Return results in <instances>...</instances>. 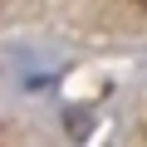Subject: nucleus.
Wrapping results in <instances>:
<instances>
[{
	"label": "nucleus",
	"mask_w": 147,
	"mask_h": 147,
	"mask_svg": "<svg viewBox=\"0 0 147 147\" xmlns=\"http://www.w3.org/2000/svg\"><path fill=\"white\" fill-rule=\"evenodd\" d=\"M88 123H93V118H88L84 108H74V113H69V132H74V137H84V132H88Z\"/></svg>",
	"instance_id": "obj_1"
},
{
	"label": "nucleus",
	"mask_w": 147,
	"mask_h": 147,
	"mask_svg": "<svg viewBox=\"0 0 147 147\" xmlns=\"http://www.w3.org/2000/svg\"><path fill=\"white\" fill-rule=\"evenodd\" d=\"M132 5H137V10H147V0H132Z\"/></svg>",
	"instance_id": "obj_2"
}]
</instances>
